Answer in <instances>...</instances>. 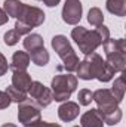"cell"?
Segmentation results:
<instances>
[{
  "mask_svg": "<svg viewBox=\"0 0 126 127\" xmlns=\"http://www.w3.org/2000/svg\"><path fill=\"white\" fill-rule=\"evenodd\" d=\"M71 38L79 46V50L85 55L94 53L95 50L102 46L110 38V30L102 24L95 27V30H88L82 25H77L71 30Z\"/></svg>",
  "mask_w": 126,
  "mask_h": 127,
  "instance_id": "cell-1",
  "label": "cell"
},
{
  "mask_svg": "<svg viewBox=\"0 0 126 127\" xmlns=\"http://www.w3.org/2000/svg\"><path fill=\"white\" fill-rule=\"evenodd\" d=\"M76 72L80 80L89 81V80L96 78L98 81H102V83L110 81L116 74L111 69V66L102 59V56H99L95 52L86 55V58L83 61H80Z\"/></svg>",
  "mask_w": 126,
  "mask_h": 127,
  "instance_id": "cell-2",
  "label": "cell"
},
{
  "mask_svg": "<svg viewBox=\"0 0 126 127\" xmlns=\"http://www.w3.org/2000/svg\"><path fill=\"white\" fill-rule=\"evenodd\" d=\"M52 99L55 102H65L70 99L71 93L77 89V77L71 72L68 74H58L52 78L51 83Z\"/></svg>",
  "mask_w": 126,
  "mask_h": 127,
  "instance_id": "cell-3",
  "label": "cell"
},
{
  "mask_svg": "<svg viewBox=\"0 0 126 127\" xmlns=\"http://www.w3.org/2000/svg\"><path fill=\"white\" fill-rule=\"evenodd\" d=\"M42 120L40 108L33 103L31 99H25L18 103V121L24 127H33Z\"/></svg>",
  "mask_w": 126,
  "mask_h": 127,
  "instance_id": "cell-4",
  "label": "cell"
},
{
  "mask_svg": "<svg viewBox=\"0 0 126 127\" xmlns=\"http://www.w3.org/2000/svg\"><path fill=\"white\" fill-rule=\"evenodd\" d=\"M92 100H95L96 109H98L99 114L116 109L122 103L120 100L116 99V96L111 93L110 89H98V90H95L94 95H92Z\"/></svg>",
  "mask_w": 126,
  "mask_h": 127,
  "instance_id": "cell-5",
  "label": "cell"
},
{
  "mask_svg": "<svg viewBox=\"0 0 126 127\" xmlns=\"http://www.w3.org/2000/svg\"><path fill=\"white\" fill-rule=\"evenodd\" d=\"M28 95L33 99V103L39 108H46L52 103V92L49 87H46L43 83L40 81H33L30 89H28Z\"/></svg>",
  "mask_w": 126,
  "mask_h": 127,
  "instance_id": "cell-6",
  "label": "cell"
},
{
  "mask_svg": "<svg viewBox=\"0 0 126 127\" xmlns=\"http://www.w3.org/2000/svg\"><path fill=\"white\" fill-rule=\"evenodd\" d=\"M18 21H22L24 24L30 25L31 28H36V27H40L43 25L45 19H46V15L45 12L37 7V6H30V4H25L24 3V7H22V12L21 15L16 18Z\"/></svg>",
  "mask_w": 126,
  "mask_h": 127,
  "instance_id": "cell-7",
  "label": "cell"
},
{
  "mask_svg": "<svg viewBox=\"0 0 126 127\" xmlns=\"http://www.w3.org/2000/svg\"><path fill=\"white\" fill-rule=\"evenodd\" d=\"M83 6L80 0H65L63 6V21L68 25H77L82 19Z\"/></svg>",
  "mask_w": 126,
  "mask_h": 127,
  "instance_id": "cell-8",
  "label": "cell"
},
{
  "mask_svg": "<svg viewBox=\"0 0 126 127\" xmlns=\"http://www.w3.org/2000/svg\"><path fill=\"white\" fill-rule=\"evenodd\" d=\"M51 44H52V49L57 52V55H58L63 61H65V59H68V58H71V56L76 55V52H74V49H73L70 40H68L65 35H63V34L54 35Z\"/></svg>",
  "mask_w": 126,
  "mask_h": 127,
  "instance_id": "cell-9",
  "label": "cell"
},
{
  "mask_svg": "<svg viewBox=\"0 0 126 127\" xmlns=\"http://www.w3.org/2000/svg\"><path fill=\"white\" fill-rule=\"evenodd\" d=\"M79 112H80V106L77 102H73V100H65L58 108V117L64 123H70L76 120L79 117Z\"/></svg>",
  "mask_w": 126,
  "mask_h": 127,
  "instance_id": "cell-10",
  "label": "cell"
},
{
  "mask_svg": "<svg viewBox=\"0 0 126 127\" xmlns=\"http://www.w3.org/2000/svg\"><path fill=\"white\" fill-rule=\"evenodd\" d=\"M80 127H104V121L96 111V108H92L82 114L80 117Z\"/></svg>",
  "mask_w": 126,
  "mask_h": 127,
  "instance_id": "cell-11",
  "label": "cell"
},
{
  "mask_svg": "<svg viewBox=\"0 0 126 127\" xmlns=\"http://www.w3.org/2000/svg\"><path fill=\"white\" fill-rule=\"evenodd\" d=\"M30 62H31L30 61V55L27 52L16 50L12 55V61H10L9 68H12V71H27Z\"/></svg>",
  "mask_w": 126,
  "mask_h": 127,
  "instance_id": "cell-12",
  "label": "cell"
},
{
  "mask_svg": "<svg viewBox=\"0 0 126 127\" xmlns=\"http://www.w3.org/2000/svg\"><path fill=\"white\" fill-rule=\"evenodd\" d=\"M31 83V75L27 71H13V74H12V86L13 87L19 89L22 92H28Z\"/></svg>",
  "mask_w": 126,
  "mask_h": 127,
  "instance_id": "cell-13",
  "label": "cell"
},
{
  "mask_svg": "<svg viewBox=\"0 0 126 127\" xmlns=\"http://www.w3.org/2000/svg\"><path fill=\"white\" fill-rule=\"evenodd\" d=\"M104 52L105 56L113 55V53H126V40L125 38H108L104 44Z\"/></svg>",
  "mask_w": 126,
  "mask_h": 127,
  "instance_id": "cell-14",
  "label": "cell"
},
{
  "mask_svg": "<svg viewBox=\"0 0 126 127\" xmlns=\"http://www.w3.org/2000/svg\"><path fill=\"white\" fill-rule=\"evenodd\" d=\"M105 62L111 66V69L114 72H123L126 65V53H113L108 55Z\"/></svg>",
  "mask_w": 126,
  "mask_h": 127,
  "instance_id": "cell-15",
  "label": "cell"
},
{
  "mask_svg": "<svg viewBox=\"0 0 126 127\" xmlns=\"http://www.w3.org/2000/svg\"><path fill=\"white\" fill-rule=\"evenodd\" d=\"M22 7H24V3L19 0H4L3 3V10L7 13V16H12L15 19L21 15Z\"/></svg>",
  "mask_w": 126,
  "mask_h": 127,
  "instance_id": "cell-16",
  "label": "cell"
},
{
  "mask_svg": "<svg viewBox=\"0 0 126 127\" xmlns=\"http://www.w3.org/2000/svg\"><path fill=\"white\" fill-rule=\"evenodd\" d=\"M49 52L45 49V46L30 52V61H33V64H36L37 66H45L49 62Z\"/></svg>",
  "mask_w": 126,
  "mask_h": 127,
  "instance_id": "cell-17",
  "label": "cell"
},
{
  "mask_svg": "<svg viewBox=\"0 0 126 127\" xmlns=\"http://www.w3.org/2000/svg\"><path fill=\"white\" fill-rule=\"evenodd\" d=\"M105 6H107V10L114 16L126 15V0H107Z\"/></svg>",
  "mask_w": 126,
  "mask_h": 127,
  "instance_id": "cell-18",
  "label": "cell"
},
{
  "mask_svg": "<svg viewBox=\"0 0 126 127\" xmlns=\"http://www.w3.org/2000/svg\"><path fill=\"white\" fill-rule=\"evenodd\" d=\"M98 111V109H96ZM104 124H108V126H116L117 123H120L122 117H123V112L120 108H116V109H111V111H107V112H102L99 114Z\"/></svg>",
  "mask_w": 126,
  "mask_h": 127,
  "instance_id": "cell-19",
  "label": "cell"
},
{
  "mask_svg": "<svg viewBox=\"0 0 126 127\" xmlns=\"http://www.w3.org/2000/svg\"><path fill=\"white\" fill-rule=\"evenodd\" d=\"M24 49L28 50V52H33L39 47H43L45 46V41H43V37L40 34H28L25 38H24Z\"/></svg>",
  "mask_w": 126,
  "mask_h": 127,
  "instance_id": "cell-20",
  "label": "cell"
},
{
  "mask_svg": "<svg viewBox=\"0 0 126 127\" xmlns=\"http://www.w3.org/2000/svg\"><path fill=\"white\" fill-rule=\"evenodd\" d=\"M88 22L94 27H99L104 24V13L99 7H91L88 12Z\"/></svg>",
  "mask_w": 126,
  "mask_h": 127,
  "instance_id": "cell-21",
  "label": "cell"
},
{
  "mask_svg": "<svg viewBox=\"0 0 126 127\" xmlns=\"http://www.w3.org/2000/svg\"><path fill=\"white\" fill-rule=\"evenodd\" d=\"M111 90V93L116 96V99L117 100H123V97H125V90H126V86H125V80H123V77L120 75V77H117L116 80H114V83H113V87L110 89Z\"/></svg>",
  "mask_w": 126,
  "mask_h": 127,
  "instance_id": "cell-22",
  "label": "cell"
},
{
  "mask_svg": "<svg viewBox=\"0 0 126 127\" xmlns=\"http://www.w3.org/2000/svg\"><path fill=\"white\" fill-rule=\"evenodd\" d=\"M6 93L9 95L12 102H16V103H21V102H24L27 99V92H22V90H19V89H16L13 86H7Z\"/></svg>",
  "mask_w": 126,
  "mask_h": 127,
  "instance_id": "cell-23",
  "label": "cell"
},
{
  "mask_svg": "<svg viewBox=\"0 0 126 127\" xmlns=\"http://www.w3.org/2000/svg\"><path fill=\"white\" fill-rule=\"evenodd\" d=\"M92 95H94V92H91L89 89H82V90H79V93H77L79 105H83V106L91 105V102H92Z\"/></svg>",
  "mask_w": 126,
  "mask_h": 127,
  "instance_id": "cell-24",
  "label": "cell"
},
{
  "mask_svg": "<svg viewBox=\"0 0 126 127\" xmlns=\"http://www.w3.org/2000/svg\"><path fill=\"white\" fill-rule=\"evenodd\" d=\"M19 34L15 31V30H9V31L4 32V35H3V41H4V44L6 46H15L18 41H19Z\"/></svg>",
  "mask_w": 126,
  "mask_h": 127,
  "instance_id": "cell-25",
  "label": "cell"
},
{
  "mask_svg": "<svg viewBox=\"0 0 126 127\" xmlns=\"http://www.w3.org/2000/svg\"><path fill=\"white\" fill-rule=\"evenodd\" d=\"M13 30L18 32L19 35H24V34H30L33 28L30 27V25L24 24L22 21H18V19H16V22H15V28H13Z\"/></svg>",
  "mask_w": 126,
  "mask_h": 127,
  "instance_id": "cell-26",
  "label": "cell"
},
{
  "mask_svg": "<svg viewBox=\"0 0 126 127\" xmlns=\"http://www.w3.org/2000/svg\"><path fill=\"white\" fill-rule=\"evenodd\" d=\"M10 97L9 95L6 93V92H3V90H0V109H6L9 105H10Z\"/></svg>",
  "mask_w": 126,
  "mask_h": 127,
  "instance_id": "cell-27",
  "label": "cell"
},
{
  "mask_svg": "<svg viewBox=\"0 0 126 127\" xmlns=\"http://www.w3.org/2000/svg\"><path fill=\"white\" fill-rule=\"evenodd\" d=\"M9 69V65H7V59L4 58L3 53H0V75H4Z\"/></svg>",
  "mask_w": 126,
  "mask_h": 127,
  "instance_id": "cell-28",
  "label": "cell"
},
{
  "mask_svg": "<svg viewBox=\"0 0 126 127\" xmlns=\"http://www.w3.org/2000/svg\"><path fill=\"white\" fill-rule=\"evenodd\" d=\"M7 21H9V16H7V13H6V12H4V10L0 7V27H1V25H4Z\"/></svg>",
  "mask_w": 126,
  "mask_h": 127,
  "instance_id": "cell-29",
  "label": "cell"
},
{
  "mask_svg": "<svg viewBox=\"0 0 126 127\" xmlns=\"http://www.w3.org/2000/svg\"><path fill=\"white\" fill-rule=\"evenodd\" d=\"M33 127H63V126H60V124H55V123H46V121H39L36 126H33Z\"/></svg>",
  "mask_w": 126,
  "mask_h": 127,
  "instance_id": "cell-30",
  "label": "cell"
},
{
  "mask_svg": "<svg viewBox=\"0 0 126 127\" xmlns=\"http://www.w3.org/2000/svg\"><path fill=\"white\" fill-rule=\"evenodd\" d=\"M60 1H61V0H43V3H45L48 7H55V6L60 4Z\"/></svg>",
  "mask_w": 126,
  "mask_h": 127,
  "instance_id": "cell-31",
  "label": "cell"
},
{
  "mask_svg": "<svg viewBox=\"0 0 126 127\" xmlns=\"http://www.w3.org/2000/svg\"><path fill=\"white\" fill-rule=\"evenodd\" d=\"M1 127H18V126H15V124H12V123H6V124H3Z\"/></svg>",
  "mask_w": 126,
  "mask_h": 127,
  "instance_id": "cell-32",
  "label": "cell"
},
{
  "mask_svg": "<svg viewBox=\"0 0 126 127\" xmlns=\"http://www.w3.org/2000/svg\"><path fill=\"white\" fill-rule=\"evenodd\" d=\"M74 127H80V126H74Z\"/></svg>",
  "mask_w": 126,
  "mask_h": 127,
  "instance_id": "cell-33",
  "label": "cell"
}]
</instances>
